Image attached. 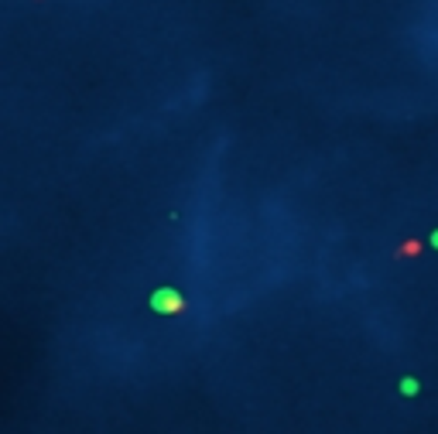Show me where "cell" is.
Listing matches in <instances>:
<instances>
[{
  "instance_id": "6da1fadb",
  "label": "cell",
  "mask_w": 438,
  "mask_h": 434,
  "mask_svg": "<svg viewBox=\"0 0 438 434\" xmlns=\"http://www.w3.org/2000/svg\"><path fill=\"white\" fill-rule=\"evenodd\" d=\"M432 243H435V246H438V233H435V236H432Z\"/></svg>"
}]
</instances>
